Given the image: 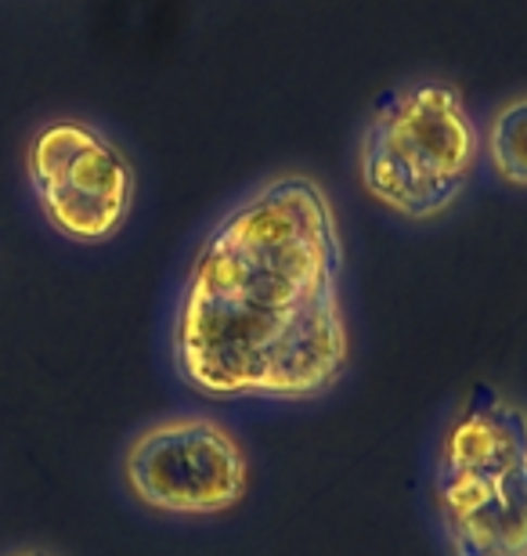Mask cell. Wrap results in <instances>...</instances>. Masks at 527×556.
<instances>
[{"mask_svg":"<svg viewBox=\"0 0 527 556\" xmlns=\"http://www.w3.org/2000/svg\"><path fill=\"white\" fill-rule=\"evenodd\" d=\"M253 463L246 441L210 413L149 419L120 452V484L134 506L166 520L224 517L246 503Z\"/></svg>","mask_w":527,"mask_h":556,"instance_id":"obj_5","label":"cell"},{"mask_svg":"<svg viewBox=\"0 0 527 556\" xmlns=\"http://www.w3.org/2000/svg\"><path fill=\"white\" fill-rule=\"evenodd\" d=\"M444 556H527V408L474 387L448 408L426 466Z\"/></svg>","mask_w":527,"mask_h":556,"instance_id":"obj_2","label":"cell"},{"mask_svg":"<svg viewBox=\"0 0 527 556\" xmlns=\"http://www.w3.org/2000/svg\"><path fill=\"white\" fill-rule=\"evenodd\" d=\"M480 166V124L444 76H412L368 109L354 144L362 192L401 220L452 214Z\"/></svg>","mask_w":527,"mask_h":556,"instance_id":"obj_3","label":"cell"},{"mask_svg":"<svg viewBox=\"0 0 527 556\" xmlns=\"http://www.w3.org/2000/svg\"><path fill=\"white\" fill-rule=\"evenodd\" d=\"M480 160L495 181L527 192V91L502 98L491 109L480 127Z\"/></svg>","mask_w":527,"mask_h":556,"instance_id":"obj_6","label":"cell"},{"mask_svg":"<svg viewBox=\"0 0 527 556\" xmlns=\"http://www.w3.org/2000/svg\"><path fill=\"white\" fill-rule=\"evenodd\" d=\"M171 369L206 402H318L351 369L347 247L318 177L286 170L192 242L166 321Z\"/></svg>","mask_w":527,"mask_h":556,"instance_id":"obj_1","label":"cell"},{"mask_svg":"<svg viewBox=\"0 0 527 556\" xmlns=\"http://www.w3.org/2000/svg\"><path fill=\"white\" fill-rule=\"evenodd\" d=\"M0 556H59V553L48 549V546H15V549L0 553Z\"/></svg>","mask_w":527,"mask_h":556,"instance_id":"obj_7","label":"cell"},{"mask_svg":"<svg viewBox=\"0 0 527 556\" xmlns=\"http://www.w3.org/2000/svg\"><path fill=\"white\" fill-rule=\"evenodd\" d=\"M22 177L40 220L73 247H109L138 206V170L127 149L84 116H51L33 127Z\"/></svg>","mask_w":527,"mask_h":556,"instance_id":"obj_4","label":"cell"}]
</instances>
